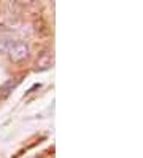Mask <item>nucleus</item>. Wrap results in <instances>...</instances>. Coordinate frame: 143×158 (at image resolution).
<instances>
[{"mask_svg": "<svg viewBox=\"0 0 143 158\" xmlns=\"http://www.w3.org/2000/svg\"><path fill=\"white\" fill-rule=\"evenodd\" d=\"M6 51L10 54V58L16 62L29 58V46L21 40H10V43L6 46Z\"/></svg>", "mask_w": 143, "mask_h": 158, "instance_id": "1", "label": "nucleus"}]
</instances>
